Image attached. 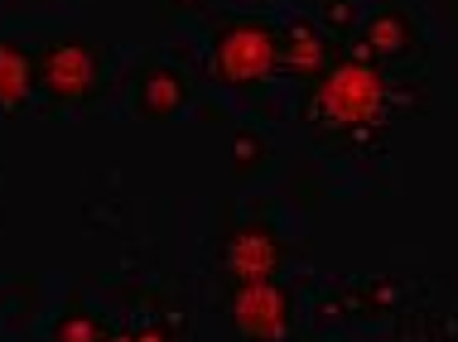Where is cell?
Segmentation results:
<instances>
[{"label":"cell","mask_w":458,"mask_h":342,"mask_svg":"<svg viewBox=\"0 0 458 342\" xmlns=\"http://www.w3.org/2000/svg\"><path fill=\"white\" fill-rule=\"evenodd\" d=\"M391 106H395V88H391L386 68L371 63L362 48L333 58L324 68V78H314V88H309V121H314V130L324 140H343V145L386 136Z\"/></svg>","instance_id":"cell-1"},{"label":"cell","mask_w":458,"mask_h":342,"mask_svg":"<svg viewBox=\"0 0 458 342\" xmlns=\"http://www.w3.org/2000/svg\"><path fill=\"white\" fill-rule=\"evenodd\" d=\"M102 342H135V328H111Z\"/></svg>","instance_id":"cell-15"},{"label":"cell","mask_w":458,"mask_h":342,"mask_svg":"<svg viewBox=\"0 0 458 342\" xmlns=\"http://www.w3.org/2000/svg\"><path fill=\"white\" fill-rule=\"evenodd\" d=\"M362 5H367V0H309V10H314L328 29H348V24H357Z\"/></svg>","instance_id":"cell-11"},{"label":"cell","mask_w":458,"mask_h":342,"mask_svg":"<svg viewBox=\"0 0 458 342\" xmlns=\"http://www.w3.org/2000/svg\"><path fill=\"white\" fill-rule=\"evenodd\" d=\"M193 78L169 58H140L126 78V106L135 121H150V126H165V121H179L193 106Z\"/></svg>","instance_id":"cell-4"},{"label":"cell","mask_w":458,"mask_h":342,"mask_svg":"<svg viewBox=\"0 0 458 342\" xmlns=\"http://www.w3.org/2000/svg\"><path fill=\"white\" fill-rule=\"evenodd\" d=\"M39 96V68H34V48L0 34V116H20Z\"/></svg>","instance_id":"cell-9"},{"label":"cell","mask_w":458,"mask_h":342,"mask_svg":"<svg viewBox=\"0 0 458 342\" xmlns=\"http://www.w3.org/2000/svg\"><path fill=\"white\" fill-rule=\"evenodd\" d=\"M280 29V78L290 82H314L324 78V68L333 63L328 58V24L314 15V10H294V15L276 20Z\"/></svg>","instance_id":"cell-7"},{"label":"cell","mask_w":458,"mask_h":342,"mask_svg":"<svg viewBox=\"0 0 458 342\" xmlns=\"http://www.w3.org/2000/svg\"><path fill=\"white\" fill-rule=\"evenodd\" d=\"M208 5H213V0H159V15H165L169 24H179V20L208 15Z\"/></svg>","instance_id":"cell-13"},{"label":"cell","mask_w":458,"mask_h":342,"mask_svg":"<svg viewBox=\"0 0 458 342\" xmlns=\"http://www.w3.org/2000/svg\"><path fill=\"white\" fill-rule=\"evenodd\" d=\"M111 333V323L102 313L82 309V304H68L64 313L54 319V342H102Z\"/></svg>","instance_id":"cell-10"},{"label":"cell","mask_w":458,"mask_h":342,"mask_svg":"<svg viewBox=\"0 0 458 342\" xmlns=\"http://www.w3.org/2000/svg\"><path fill=\"white\" fill-rule=\"evenodd\" d=\"M294 323V299L280 279L232 289V328L242 342H284Z\"/></svg>","instance_id":"cell-5"},{"label":"cell","mask_w":458,"mask_h":342,"mask_svg":"<svg viewBox=\"0 0 458 342\" xmlns=\"http://www.w3.org/2000/svg\"><path fill=\"white\" fill-rule=\"evenodd\" d=\"M429 342H454V338H429Z\"/></svg>","instance_id":"cell-16"},{"label":"cell","mask_w":458,"mask_h":342,"mask_svg":"<svg viewBox=\"0 0 458 342\" xmlns=\"http://www.w3.org/2000/svg\"><path fill=\"white\" fill-rule=\"evenodd\" d=\"M280 237L261 222L237 227L227 241H222V271L232 275V285H261V279H280Z\"/></svg>","instance_id":"cell-8"},{"label":"cell","mask_w":458,"mask_h":342,"mask_svg":"<svg viewBox=\"0 0 458 342\" xmlns=\"http://www.w3.org/2000/svg\"><path fill=\"white\" fill-rule=\"evenodd\" d=\"M39 96L48 112H88L106 88V54L82 34H58L34 54Z\"/></svg>","instance_id":"cell-3"},{"label":"cell","mask_w":458,"mask_h":342,"mask_svg":"<svg viewBox=\"0 0 458 342\" xmlns=\"http://www.w3.org/2000/svg\"><path fill=\"white\" fill-rule=\"evenodd\" d=\"M208 72L222 92L261 96L280 78V29L266 15H222L208 29Z\"/></svg>","instance_id":"cell-2"},{"label":"cell","mask_w":458,"mask_h":342,"mask_svg":"<svg viewBox=\"0 0 458 342\" xmlns=\"http://www.w3.org/2000/svg\"><path fill=\"white\" fill-rule=\"evenodd\" d=\"M135 342H179V338H174V323L169 319H145L135 328Z\"/></svg>","instance_id":"cell-14"},{"label":"cell","mask_w":458,"mask_h":342,"mask_svg":"<svg viewBox=\"0 0 458 342\" xmlns=\"http://www.w3.org/2000/svg\"><path fill=\"white\" fill-rule=\"evenodd\" d=\"M266 5H270V0H266Z\"/></svg>","instance_id":"cell-17"},{"label":"cell","mask_w":458,"mask_h":342,"mask_svg":"<svg viewBox=\"0 0 458 342\" xmlns=\"http://www.w3.org/2000/svg\"><path fill=\"white\" fill-rule=\"evenodd\" d=\"M420 44V29H415V15L395 0H367L362 15H357V48L371 58V63L391 68V63H405Z\"/></svg>","instance_id":"cell-6"},{"label":"cell","mask_w":458,"mask_h":342,"mask_svg":"<svg viewBox=\"0 0 458 342\" xmlns=\"http://www.w3.org/2000/svg\"><path fill=\"white\" fill-rule=\"evenodd\" d=\"M232 164H237V174H256V169L266 164V145L251 136V130H242L237 140H232Z\"/></svg>","instance_id":"cell-12"}]
</instances>
